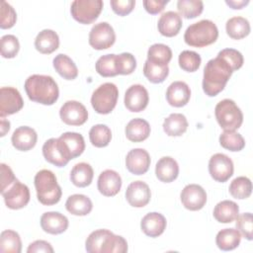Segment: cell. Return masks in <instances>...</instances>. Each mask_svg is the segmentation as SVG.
Here are the masks:
<instances>
[{
    "label": "cell",
    "instance_id": "74e56055",
    "mask_svg": "<svg viewBox=\"0 0 253 253\" xmlns=\"http://www.w3.org/2000/svg\"><path fill=\"white\" fill-rule=\"evenodd\" d=\"M230 195L238 200L247 199L252 193V183L251 180L245 176H239L232 180L229 185Z\"/></svg>",
    "mask_w": 253,
    "mask_h": 253
},
{
    "label": "cell",
    "instance_id": "bcb514c9",
    "mask_svg": "<svg viewBox=\"0 0 253 253\" xmlns=\"http://www.w3.org/2000/svg\"><path fill=\"white\" fill-rule=\"evenodd\" d=\"M0 48L4 58H13L19 52L20 43L14 35H5L0 40Z\"/></svg>",
    "mask_w": 253,
    "mask_h": 253
},
{
    "label": "cell",
    "instance_id": "cb8c5ba5",
    "mask_svg": "<svg viewBox=\"0 0 253 253\" xmlns=\"http://www.w3.org/2000/svg\"><path fill=\"white\" fill-rule=\"evenodd\" d=\"M155 174L158 180L161 182H173L179 175V165L174 158L164 156L157 161L155 166Z\"/></svg>",
    "mask_w": 253,
    "mask_h": 253
},
{
    "label": "cell",
    "instance_id": "f546056e",
    "mask_svg": "<svg viewBox=\"0 0 253 253\" xmlns=\"http://www.w3.org/2000/svg\"><path fill=\"white\" fill-rule=\"evenodd\" d=\"M55 71L66 80H73L78 76V68L74 61L66 54H57L52 61Z\"/></svg>",
    "mask_w": 253,
    "mask_h": 253
},
{
    "label": "cell",
    "instance_id": "ffe728a7",
    "mask_svg": "<svg viewBox=\"0 0 253 253\" xmlns=\"http://www.w3.org/2000/svg\"><path fill=\"white\" fill-rule=\"evenodd\" d=\"M191 97V90L184 81L172 82L166 91V100L173 107H183L188 104Z\"/></svg>",
    "mask_w": 253,
    "mask_h": 253
},
{
    "label": "cell",
    "instance_id": "1f68e13d",
    "mask_svg": "<svg viewBox=\"0 0 253 253\" xmlns=\"http://www.w3.org/2000/svg\"><path fill=\"white\" fill-rule=\"evenodd\" d=\"M241 241V234L235 228H224L217 232L215 243L220 250L230 251L238 247Z\"/></svg>",
    "mask_w": 253,
    "mask_h": 253
},
{
    "label": "cell",
    "instance_id": "3957f363",
    "mask_svg": "<svg viewBox=\"0 0 253 253\" xmlns=\"http://www.w3.org/2000/svg\"><path fill=\"white\" fill-rule=\"evenodd\" d=\"M39 202L44 206H52L60 201L62 191L54 173L47 169L39 171L34 179Z\"/></svg>",
    "mask_w": 253,
    "mask_h": 253
},
{
    "label": "cell",
    "instance_id": "f35d334b",
    "mask_svg": "<svg viewBox=\"0 0 253 253\" xmlns=\"http://www.w3.org/2000/svg\"><path fill=\"white\" fill-rule=\"evenodd\" d=\"M89 138L94 146L105 147L112 139V131L108 126L98 124L93 126L89 130Z\"/></svg>",
    "mask_w": 253,
    "mask_h": 253
},
{
    "label": "cell",
    "instance_id": "9f6ffc18",
    "mask_svg": "<svg viewBox=\"0 0 253 253\" xmlns=\"http://www.w3.org/2000/svg\"><path fill=\"white\" fill-rule=\"evenodd\" d=\"M225 3L232 9H241L249 3V0H226Z\"/></svg>",
    "mask_w": 253,
    "mask_h": 253
},
{
    "label": "cell",
    "instance_id": "9c48e42d",
    "mask_svg": "<svg viewBox=\"0 0 253 253\" xmlns=\"http://www.w3.org/2000/svg\"><path fill=\"white\" fill-rule=\"evenodd\" d=\"M116 42V34L113 27L107 22L95 24L89 33V44L98 50L111 47Z\"/></svg>",
    "mask_w": 253,
    "mask_h": 253
},
{
    "label": "cell",
    "instance_id": "7c38bea8",
    "mask_svg": "<svg viewBox=\"0 0 253 253\" xmlns=\"http://www.w3.org/2000/svg\"><path fill=\"white\" fill-rule=\"evenodd\" d=\"M59 116L61 121L68 126H81L88 120V111L80 102L70 100L61 106Z\"/></svg>",
    "mask_w": 253,
    "mask_h": 253
},
{
    "label": "cell",
    "instance_id": "60d3db41",
    "mask_svg": "<svg viewBox=\"0 0 253 253\" xmlns=\"http://www.w3.org/2000/svg\"><path fill=\"white\" fill-rule=\"evenodd\" d=\"M220 145L230 151H240L245 146L243 136L235 130H224L219 135Z\"/></svg>",
    "mask_w": 253,
    "mask_h": 253
},
{
    "label": "cell",
    "instance_id": "6f0895ef",
    "mask_svg": "<svg viewBox=\"0 0 253 253\" xmlns=\"http://www.w3.org/2000/svg\"><path fill=\"white\" fill-rule=\"evenodd\" d=\"M0 129H1V136H4L6 132L9 131L10 129V122L4 120V118H1V124H0Z\"/></svg>",
    "mask_w": 253,
    "mask_h": 253
},
{
    "label": "cell",
    "instance_id": "d590c367",
    "mask_svg": "<svg viewBox=\"0 0 253 253\" xmlns=\"http://www.w3.org/2000/svg\"><path fill=\"white\" fill-rule=\"evenodd\" d=\"M172 58L171 48L164 43H154L150 45L147 51V60L159 64V65H168Z\"/></svg>",
    "mask_w": 253,
    "mask_h": 253
},
{
    "label": "cell",
    "instance_id": "ab89813d",
    "mask_svg": "<svg viewBox=\"0 0 253 253\" xmlns=\"http://www.w3.org/2000/svg\"><path fill=\"white\" fill-rule=\"evenodd\" d=\"M143 74L151 83H162L169 74V67L152 63L146 59L143 65Z\"/></svg>",
    "mask_w": 253,
    "mask_h": 253
},
{
    "label": "cell",
    "instance_id": "4dcf8cb0",
    "mask_svg": "<svg viewBox=\"0 0 253 253\" xmlns=\"http://www.w3.org/2000/svg\"><path fill=\"white\" fill-rule=\"evenodd\" d=\"M188 128V121L183 114L173 113L163 123V130L169 136H180Z\"/></svg>",
    "mask_w": 253,
    "mask_h": 253
},
{
    "label": "cell",
    "instance_id": "7bdbcfd3",
    "mask_svg": "<svg viewBox=\"0 0 253 253\" xmlns=\"http://www.w3.org/2000/svg\"><path fill=\"white\" fill-rule=\"evenodd\" d=\"M117 54H105L98 58L96 62V71L103 77H112L118 75L116 66Z\"/></svg>",
    "mask_w": 253,
    "mask_h": 253
},
{
    "label": "cell",
    "instance_id": "d6986e66",
    "mask_svg": "<svg viewBox=\"0 0 253 253\" xmlns=\"http://www.w3.org/2000/svg\"><path fill=\"white\" fill-rule=\"evenodd\" d=\"M68 218L58 211H47L41 216V226L49 234H60L68 227Z\"/></svg>",
    "mask_w": 253,
    "mask_h": 253
},
{
    "label": "cell",
    "instance_id": "836d02e7",
    "mask_svg": "<svg viewBox=\"0 0 253 253\" xmlns=\"http://www.w3.org/2000/svg\"><path fill=\"white\" fill-rule=\"evenodd\" d=\"M56 141L57 138L47 139L42 145V155L47 162L57 167H63L68 163V161L61 155Z\"/></svg>",
    "mask_w": 253,
    "mask_h": 253
},
{
    "label": "cell",
    "instance_id": "7402d4cb",
    "mask_svg": "<svg viewBox=\"0 0 253 253\" xmlns=\"http://www.w3.org/2000/svg\"><path fill=\"white\" fill-rule=\"evenodd\" d=\"M166 218L163 214L153 211L145 214L140 222L141 230L149 237L160 236L166 228Z\"/></svg>",
    "mask_w": 253,
    "mask_h": 253
},
{
    "label": "cell",
    "instance_id": "4316f807",
    "mask_svg": "<svg viewBox=\"0 0 253 253\" xmlns=\"http://www.w3.org/2000/svg\"><path fill=\"white\" fill-rule=\"evenodd\" d=\"M66 210L74 215H87L93 209V204L90 198L82 194H74L67 198L65 202Z\"/></svg>",
    "mask_w": 253,
    "mask_h": 253
},
{
    "label": "cell",
    "instance_id": "52a82bcc",
    "mask_svg": "<svg viewBox=\"0 0 253 253\" xmlns=\"http://www.w3.org/2000/svg\"><path fill=\"white\" fill-rule=\"evenodd\" d=\"M102 9V0H75L70 6L73 19L84 25L93 23L99 17Z\"/></svg>",
    "mask_w": 253,
    "mask_h": 253
},
{
    "label": "cell",
    "instance_id": "ee69618b",
    "mask_svg": "<svg viewBox=\"0 0 253 253\" xmlns=\"http://www.w3.org/2000/svg\"><path fill=\"white\" fill-rule=\"evenodd\" d=\"M178 62L180 67L187 72H194L199 69L202 58L199 53L193 50H183L179 54Z\"/></svg>",
    "mask_w": 253,
    "mask_h": 253
},
{
    "label": "cell",
    "instance_id": "8992f818",
    "mask_svg": "<svg viewBox=\"0 0 253 253\" xmlns=\"http://www.w3.org/2000/svg\"><path fill=\"white\" fill-rule=\"evenodd\" d=\"M119 97L118 87L111 82L100 85L92 94L91 105L101 115L110 114L116 107Z\"/></svg>",
    "mask_w": 253,
    "mask_h": 253
},
{
    "label": "cell",
    "instance_id": "83f0119b",
    "mask_svg": "<svg viewBox=\"0 0 253 253\" xmlns=\"http://www.w3.org/2000/svg\"><path fill=\"white\" fill-rule=\"evenodd\" d=\"M239 214L238 205L229 200H224L216 204L213 209V217L221 223H229L235 220Z\"/></svg>",
    "mask_w": 253,
    "mask_h": 253
},
{
    "label": "cell",
    "instance_id": "b9f144b4",
    "mask_svg": "<svg viewBox=\"0 0 253 253\" xmlns=\"http://www.w3.org/2000/svg\"><path fill=\"white\" fill-rule=\"evenodd\" d=\"M177 9L180 16L186 19H194L202 14L204 3L201 0H179Z\"/></svg>",
    "mask_w": 253,
    "mask_h": 253
},
{
    "label": "cell",
    "instance_id": "ac0fdd59",
    "mask_svg": "<svg viewBox=\"0 0 253 253\" xmlns=\"http://www.w3.org/2000/svg\"><path fill=\"white\" fill-rule=\"evenodd\" d=\"M97 187L99 192L106 197L116 196L121 190L122 178L117 171L107 169L99 175Z\"/></svg>",
    "mask_w": 253,
    "mask_h": 253
},
{
    "label": "cell",
    "instance_id": "f1b7e54d",
    "mask_svg": "<svg viewBox=\"0 0 253 253\" xmlns=\"http://www.w3.org/2000/svg\"><path fill=\"white\" fill-rule=\"evenodd\" d=\"M94 177V171L90 164L80 162L73 166L70 172V180L73 185L79 188L87 187L91 184Z\"/></svg>",
    "mask_w": 253,
    "mask_h": 253
},
{
    "label": "cell",
    "instance_id": "484cf974",
    "mask_svg": "<svg viewBox=\"0 0 253 253\" xmlns=\"http://www.w3.org/2000/svg\"><path fill=\"white\" fill-rule=\"evenodd\" d=\"M126 136L132 142H140L145 140L150 134V126L143 119L136 118L129 121L125 128Z\"/></svg>",
    "mask_w": 253,
    "mask_h": 253
},
{
    "label": "cell",
    "instance_id": "816d5d0a",
    "mask_svg": "<svg viewBox=\"0 0 253 253\" xmlns=\"http://www.w3.org/2000/svg\"><path fill=\"white\" fill-rule=\"evenodd\" d=\"M110 4L113 11L117 15L126 16L133 10L135 6V1L134 0H112Z\"/></svg>",
    "mask_w": 253,
    "mask_h": 253
},
{
    "label": "cell",
    "instance_id": "db71d44e",
    "mask_svg": "<svg viewBox=\"0 0 253 253\" xmlns=\"http://www.w3.org/2000/svg\"><path fill=\"white\" fill-rule=\"evenodd\" d=\"M168 2V0H144L143 6L146 12H148L151 15H155L163 11L165 5Z\"/></svg>",
    "mask_w": 253,
    "mask_h": 253
},
{
    "label": "cell",
    "instance_id": "e575fe53",
    "mask_svg": "<svg viewBox=\"0 0 253 253\" xmlns=\"http://www.w3.org/2000/svg\"><path fill=\"white\" fill-rule=\"evenodd\" d=\"M22 251V241L20 235L11 229L3 230L0 235V252L20 253Z\"/></svg>",
    "mask_w": 253,
    "mask_h": 253
},
{
    "label": "cell",
    "instance_id": "d6a6232c",
    "mask_svg": "<svg viewBox=\"0 0 253 253\" xmlns=\"http://www.w3.org/2000/svg\"><path fill=\"white\" fill-rule=\"evenodd\" d=\"M225 30L231 39L241 40L250 34L251 28L247 19L240 16H235L227 20Z\"/></svg>",
    "mask_w": 253,
    "mask_h": 253
},
{
    "label": "cell",
    "instance_id": "603a6c76",
    "mask_svg": "<svg viewBox=\"0 0 253 253\" xmlns=\"http://www.w3.org/2000/svg\"><path fill=\"white\" fill-rule=\"evenodd\" d=\"M182 25V18L179 13L174 11H167L160 16L157 28L162 36L171 38L178 35Z\"/></svg>",
    "mask_w": 253,
    "mask_h": 253
},
{
    "label": "cell",
    "instance_id": "44dd1931",
    "mask_svg": "<svg viewBox=\"0 0 253 253\" xmlns=\"http://www.w3.org/2000/svg\"><path fill=\"white\" fill-rule=\"evenodd\" d=\"M37 140L38 134L36 130L27 126L16 128L11 137L13 146L20 151H28L32 149L35 147Z\"/></svg>",
    "mask_w": 253,
    "mask_h": 253
},
{
    "label": "cell",
    "instance_id": "f6af8a7d",
    "mask_svg": "<svg viewBox=\"0 0 253 253\" xmlns=\"http://www.w3.org/2000/svg\"><path fill=\"white\" fill-rule=\"evenodd\" d=\"M117 72L121 75L131 74L136 68L135 57L129 52H123L116 55Z\"/></svg>",
    "mask_w": 253,
    "mask_h": 253
},
{
    "label": "cell",
    "instance_id": "5b68a950",
    "mask_svg": "<svg viewBox=\"0 0 253 253\" xmlns=\"http://www.w3.org/2000/svg\"><path fill=\"white\" fill-rule=\"evenodd\" d=\"M215 119L224 130H235L243 123V114L233 100L223 99L214 108Z\"/></svg>",
    "mask_w": 253,
    "mask_h": 253
},
{
    "label": "cell",
    "instance_id": "9a60e30c",
    "mask_svg": "<svg viewBox=\"0 0 253 253\" xmlns=\"http://www.w3.org/2000/svg\"><path fill=\"white\" fill-rule=\"evenodd\" d=\"M149 101L148 92L140 84H133L127 88L125 94V106L130 112L138 113L143 111Z\"/></svg>",
    "mask_w": 253,
    "mask_h": 253
},
{
    "label": "cell",
    "instance_id": "8fae6325",
    "mask_svg": "<svg viewBox=\"0 0 253 253\" xmlns=\"http://www.w3.org/2000/svg\"><path fill=\"white\" fill-rule=\"evenodd\" d=\"M233 162L223 153L213 154L209 161V172L216 182H226L233 175Z\"/></svg>",
    "mask_w": 253,
    "mask_h": 253
},
{
    "label": "cell",
    "instance_id": "7a4b0ae2",
    "mask_svg": "<svg viewBox=\"0 0 253 253\" xmlns=\"http://www.w3.org/2000/svg\"><path fill=\"white\" fill-rule=\"evenodd\" d=\"M24 87L31 101L42 105L54 104L59 96L57 83L49 75L33 74L26 79Z\"/></svg>",
    "mask_w": 253,
    "mask_h": 253
},
{
    "label": "cell",
    "instance_id": "e0dca14e",
    "mask_svg": "<svg viewBox=\"0 0 253 253\" xmlns=\"http://www.w3.org/2000/svg\"><path fill=\"white\" fill-rule=\"evenodd\" d=\"M150 198V189L148 185L142 181L131 182L126 188V199L131 207L142 208L149 203Z\"/></svg>",
    "mask_w": 253,
    "mask_h": 253
},
{
    "label": "cell",
    "instance_id": "681fc988",
    "mask_svg": "<svg viewBox=\"0 0 253 253\" xmlns=\"http://www.w3.org/2000/svg\"><path fill=\"white\" fill-rule=\"evenodd\" d=\"M16 20L17 14L14 8L6 1H2L0 9V28L10 29L15 25Z\"/></svg>",
    "mask_w": 253,
    "mask_h": 253
},
{
    "label": "cell",
    "instance_id": "7dc6e473",
    "mask_svg": "<svg viewBox=\"0 0 253 253\" xmlns=\"http://www.w3.org/2000/svg\"><path fill=\"white\" fill-rule=\"evenodd\" d=\"M127 251V242L121 236L113 232L108 237L102 253H126Z\"/></svg>",
    "mask_w": 253,
    "mask_h": 253
},
{
    "label": "cell",
    "instance_id": "30bf717a",
    "mask_svg": "<svg viewBox=\"0 0 253 253\" xmlns=\"http://www.w3.org/2000/svg\"><path fill=\"white\" fill-rule=\"evenodd\" d=\"M4 202L11 210H20L30 202V190L27 185L21 183L18 179L3 193Z\"/></svg>",
    "mask_w": 253,
    "mask_h": 253
},
{
    "label": "cell",
    "instance_id": "c3c4849f",
    "mask_svg": "<svg viewBox=\"0 0 253 253\" xmlns=\"http://www.w3.org/2000/svg\"><path fill=\"white\" fill-rule=\"evenodd\" d=\"M236 219V228L242 236L247 240L253 239V219L251 212H244L238 214Z\"/></svg>",
    "mask_w": 253,
    "mask_h": 253
},
{
    "label": "cell",
    "instance_id": "2e32d148",
    "mask_svg": "<svg viewBox=\"0 0 253 253\" xmlns=\"http://www.w3.org/2000/svg\"><path fill=\"white\" fill-rule=\"evenodd\" d=\"M149 153L143 148H134L127 152L126 157V167L133 175L146 173L150 166Z\"/></svg>",
    "mask_w": 253,
    "mask_h": 253
},
{
    "label": "cell",
    "instance_id": "11a10c76",
    "mask_svg": "<svg viewBox=\"0 0 253 253\" xmlns=\"http://www.w3.org/2000/svg\"><path fill=\"white\" fill-rule=\"evenodd\" d=\"M28 253H38V252H45L52 253L53 248L47 241L44 240H36L31 243L27 249Z\"/></svg>",
    "mask_w": 253,
    "mask_h": 253
},
{
    "label": "cell",
    "instance_id": "6da1fadb",
    "mask_svg": "<svg viewBox=\"0 0 253 253\" xmlns=\"http://www.w3.org/2000/svg\"><path fill=\"white\" fill-rule=\"evenodd\" d=\"M233 71L232 66L220 55L210 59L204 68L203 90L206 95L214 97L220 93Z\"/></svg>",
    "mask_w": 253,
    "mask_h": 253
},
{
    "label": "cell",
    "instance_id": "277c9868",
    "mask_svg": "<svg viewBox=\"0 0 253 253\" xmlns=\"http://www.w3.org/2000/svg\"><path fill=\"white\" fill-rule=\"evenodd\" d=\"M218 38V29L211 20H201L190 25L185 34L184 41L190 46L204 47L213 43Z\"/></svg>",
    "mask_w": 253,
    "mask_h": 253
},
{
    "label": "cell",
    "instance_id": "5bb4252c",
    "mask_svg": "<svg viewBox=\"0 0 253 253\" xmlns=\"http://www.w3.org/2000/svg\"><path fill=\"white\" fill-rule=\"evenodd\" d=\"M183 206L190 211H199L207 203V193L198 184H189L184 187L180 195Z\"/></svg>",
    "mask_w": 253,
    "mask_h": 253
},
{
    "label": "cell",
    "instance_id": "4fadbf2b",
    "mask_svg": "<svg viewBox=\"0 0 253 253\" xmlns=\"http://www.w3.org/2000/svg\"><path fill=\"white\" fill-rule=\"evenodd\" d=\"M24 106L20 92L14 87H2L0 89V117L13 115Z\"/></svg>",
    "mask_w": 253,
    "mask_h": 253
},
{
    "label": "cell",
    "instance_id": "ba28073f",
    "mask_svg": "<svg viewBox=\"0 0 253 253\" xmlns=\"http://www.w3.org/2000/svg\"><path fill=\"white\" fill-rule=\"evenodd\" d=\"M56 142L61 155L68 162L69 160L80 156L85 150L84 137L78 132H64L57 138Z\"/></svg>",
    "mask_w": 253,
    "mask_h": 253
},
{
    "label": "cell",
    "instance_id": "d4e9b609",
    "mask_svg": "<svg viewBox=\"0 0 253 253\" xmlns=\"http://www.w3.org/2000/svg\"><path fill=\"white\" fill-rule=\"evenodd\" d=\"M59 46L58 35L49 29L41 31L35 39V47L43 54H49L55 51Z\"/></svg>",
    "mask_w": 253,
    "mask_h": 253
},
{
    "label": "cell",
    "instance_id": "8d00e7d4",
    "mask_svg": "<svg viewBox=\"0 0 253 253\" xmlns=\"http://www.w3.org/2000/svg\"><path fill=\"white\" fill-rule=\"evenodd\" d=\"M112 231L108 229H97L89 234L85 242V249L89 253H102L104 245Z\"/></svg>",
    "mask_w": 253,
    "mask_h": 253
},
{
    "label": "cell",
    "instance_id": "f5cc1de1",
    "mask_svg": "<svg viewBox=\"0 0 253 253\" xmlns=\"http://www.w3.org/2000/svg\"><path fill=\"white\" fill-rule=\"evenodd\" d=\"M0 168H1V194H2L7 188H9L17 180V178L15 177L12 169L5 163H1Z\"/></svg>",
    "mask_w": 253,
    "mask_h": 253
},
{
    "label": "cell",
    "instance_id": "f907efd6",
    "mask_svg": "<svg viewBox=\"0 0 253 253\" xmlns=\"http://www.w3.org/2000/svg\"><path fill=\"white\" fill-rule=\"evenodd\" d=\"M217 54L220 55L221 57H223L232 66L234 71L241 68L243 65V62H244L243 55L237 49L224 48V49L220 50Z\"/></svg>",
    "mask_w": 253,
    "mask_h": 253
}]
</instances>
